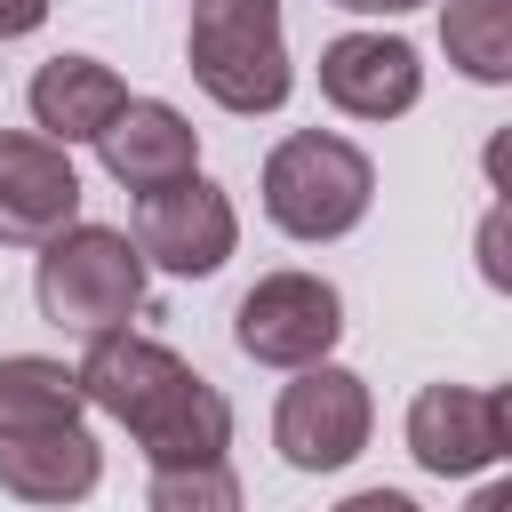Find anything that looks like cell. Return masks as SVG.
<instances>
[{
	"label": "cell",
	"instance_id": "1",
	"mask_svg": "<svg viewBox=\"0 0 512 512\" xmlns=\"http://www.w3.org/2000/svg\"><path fill=\"white\" fill-rule=\"evenodd\" d=\"M88 408H104L112 424H128V440L144 448V464H216L232 456V400L160 336L136 328H104L88 336V360L72 368Z\"/></svg>",
	"mask_w": 512,
	"mask_h": 512
},
{
	"label": "cell",
	"instance_id": "2",
	"mask_svg": "<svg viewBox=\"0 0 512 512\" xmlns=\"http://www.w3.org/2000/svg\"><path fill=\"white\" fill-rule=\"evenodd\" d=\"M256 200H264L272 232L320 248V240L360 232V216H368V200H376V160H368L352 136H336V128H288V136L264 152Z\"/></svg>",
	"mask_w": 512,
	"mask_h": 512
},
{
	"label": "cell",
	"instance_id": "3",
	"mask_svg": "<svg viewBox=\"0 0 512 512\" xmlns=\"http://www.w3.org/2000/svg\"><path fill=\"white\" fill-rule=\"evenodd\" d=\"M184 64H192V88H200L216 112H240V120L280 112L288 88H296L288 32H280V0H192Z\"/></svg>",
	"mask_w": 512,
	"mask_h": 512
},
{
	"label": "cell",
	"instance_id": "4",
	"mask_svg": "<svg viewBox=\"0 0 512 512\" xmlns=\"http://www.w3.org/2000/svg\"><path fill=\"white\" fill-rule=\"evenodd\" d=\"M144 248L112 224H64L40 240V272H32V296H40V320L64 328V336H104V328H128L144 312Z\"/></svg>",
	"mask_w": 512,
	"mask_h": 512
},
{
	"label": "cell",
	"instance_id": "5",
	"mask_svg": "<svg viewBox=\"0 0 512 512\" xmlns=\"http://www.w3.org/2000/svg\"><path fill=\"white\" fill-rule=\"evenodd\" d=\"M376 432V400H368V376L336 368V360H312V368H288L280 384V408H272V448L288 472H344Z\"/></svg>",
	"mask_w": 512,
	"mask_h": 512
},
{
	"label": "cell",
	"instance_id": "6",
	"mask_svg": "<svg viewBox=\"0 0 512 512\" xmlns=\"http://www.w3.org/2000/svg\"><path fill=\"white\" fill-rule=\"evenodd\" d=\"M128 240L144 248L152 272L208 280V272H224L232 248H240V208H232V192H224L216 176L184 168V176L136 192V232H128Z\"/></svg>",
	"mask_w": 512,
	"mask_h": 512
},
{
	"label": "cell",
	"instance_id": "7",
	"mask_svg": "<svg viewBox=\"0 0 512 512\" xmlns=\"http://www.w3.org/2000/svg\"><path fill=\"white\" fill-rule=\"evenodd\" d=\"M400 440H408L416 472L472 480L512 456V392L504 384H424L400 416Z\"/></svg>",
	"mask_w": 512,
	"mask_h": 512
},
{
	"label": "cell",
	"instance_id": "8",
	"mask_svg": "<svg viewBox=\"0 0 512 512\" xmlns=\"http://www.w3.org/2000/svg\"><path fill=\"white\" fill-rule=\"evenodd\" d=\"M232 336H240V352H248L256 368H312V360H328L336 336H344V296H336V280H320V272H264V280L240 296Z\"/></svg>",
	"mask_w": 512,
	"mask_h": 512
},
{
	"label": "cell",
	"instance_id": "9",
	"mask_svg": "<svg viewBox=\"0 0 512 512\" xmlns=\"http://www.w3.org/2000/svg\"><path fill=\"white\" fill-rule=\"evenodd\" d=\"M72 216H80L72 144L40 128H0V248H40Z\"/></svg>",
	"mask_w": 512,
	"mask_h": 512
},
{
	"label": "cell",
	"instance_id": "10",
	"mask_svg": "<svg viewBox=\"0 0 512 512\" xmlns=\"http://www.w3.org/2000/svg\"><path fill=\"white\" fill-rule=\"evenodd\" d=\"M320 96L344 120H400L424 96V56L400 32H336L320 48Z\"/></svg>",
	"mask_w": 512,
	"mask_h": 512
},
{
	"label": "cell",
	"instance_id": "11",
	"mask_svg": "<svg viewBox=\"0 0 512 512\" xmlns=\"http://www.w3.org/2000/svg\"><path fill=\"white\" fill-rule=\"evenodd\" d=\"M96 160H104V176L120 192H152V184L200 168V128L176 104H160V96H128L112 112V128L96 136Z\"/></svg>",
	"mask_w": 512,
	"mask_h": 512
},
{
	"label": "cell",
	"instance_id": "12",
	"mask_svg": "<svg viewBox=\"0 0 512 512\" xmlns=\"http://www.w3.org/2000/svg\"><path fill=\"white\" fill-rule=\"evenodd\" d=\"M32 104V128L56 136V144H96L112 128V112L128 104V80L104 64V56H48L24 88Z\"/></svg>",
	"mask_w": 512,
	"mask_h": 512
},
{
	"label": "cell",
	"instance_id": "13",
	"mask_svg": "<svg viewBox=\"0 0 512 512\" xmlns=\"http://www.w3.org/2000/svg\"><path fill=\"white\" fill-rule=\"evenodd\" d=\"M96 480H104V448L88 440V424L0 440V488L24 504H80V496H96Z\"/></svg>",
	"mask_w": 512,
	"mask_h": 512
},
{
	"label": "cell",
	"instance_id": "14",
	"mask_svg": "<svg viewBox=\"0 0 512 512\" xmlns=\"http://www.w3.org/2000/svg\"><path fill=\"white\" fill-rule=\"evenodd\" d=\"M80 408H88V392L64 360H48V352H8L0 360V440L80 424Z\"/></svg>",
	"mask_w": 512,
	"mask_h": 512
},
{
	"label": "cell",
	"instance_id": "15",
	"mask_svg": "<svg viewBox=\"0 0 512 512\" xmlns=\"http://www.w3.org/2000/svg\"><path fill=\"white\" fill-rule=\"evenodd\" d=\"M440 48L464 80L504 88L512 80V0H440Z\"/></svg>",
	"mask_w": 512,
	"mask_h": 512
},
{
	"label": "cell",
	"instance_id": "16",
	"mask_svg": "<svg viewBox=\"0 0 512 512\" xmlns=\"http://www.w3.org/2000/svg\"><path fill=\"white\" fill-rule=\"evenodd\" d=\"M144 496H152V512H240V480L224 456L216 464H160Z\"/></svg>",
	"mask_w": 512,
	"mask_h": 512
},
{
	"label": "cell",
	"instance_id": "17",
	"mask_svg": "<svg viewBox=\"0 0 512 512\" xmlns=\"http://www.w3.org/2000/svg\"><path fill=\"white\" fill-rule=\"evenodd\" d=\"M480 272H488V288H512V264H504V200L480 224Z\"/></svg>",
	"mask_w": 512,
	"mask_h": 512
},
{
	"label": "cell",
	"instance_id": "18",
	"mask_svg": "<svg viewBox=\"0 0 512 512\" xmlns=\"http://www.w3.org/2000/svg\"><path fill=\"white\" fill-rule=\"evenodd\" d=\"M48 24V0H0V40H24Z\"/></svg>",
	"mask_w": 512,
	"mask_h": 512
},
{
	"label": "cell",
	"instance_id": "19",
	"mask_svg": "<svg viewBox=\"0 0 512 512\" xmlns=\"http://www.w3.org/2000/svg\"><path fill=\"white\" fill-rule=\"evenodd\" d=\"M328 8H344V16H408L424 0H328Z\"/></svg>",
	"mask_w": 512,
	"mask_h": 512
}]
</instances>
